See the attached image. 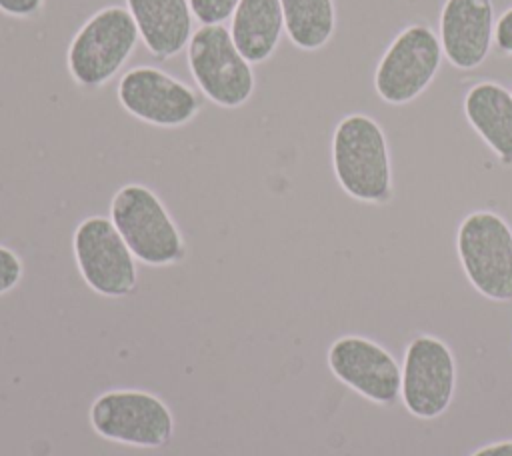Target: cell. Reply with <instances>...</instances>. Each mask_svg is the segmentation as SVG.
I'll return each instance as SVG.
<instances>
[{
    "instance_id": "cell-1",
    "label": "cell",
    "mask_w": 512,
    "mask_h": 456,
    "mask_svg": "<svg viewBox=\"0 0 512 456\" xmlns=\"http://www.w3.org/2000/svg\"><path fill=\"white\" fill-rule=\"evenodd\" d=\"M332 170L340 188L364 204H388L394 194L390 148L382 126L368 114L340 118L330 144Z\"/></svg>"
},
{
    "instance_id": "cell-2",
    "label": "cell",
    "mask_w": 512,
    "mask_h": 456,
    "mask_svg": "<svg viewBox=\"0 0 512 456\" xmlns=\"http://www.w3.org/2000/svg\"><path fill=\"white\" fill-rule=\"evenodd\" d=\"M110 220L138 262L162 268L184 260V236L152 188L120 186L110 200Z\"/></svg>"
},
{
    "instance_id": "cell-3",
    "label": "cell",
    "mask_w": 512,
    "mask_h": 456,
    "mask_svg": "<svg viewBox=\"0 0 512 456\" xmlns=\"http://www.w3.org/2000/svg\"><path fill=\"white\" fill-rule=\"evenodd\" d=\"M138 42V28L128 8L104 6L72 36L66 52L68 74L84 90L102 88L130 60Z\"/></svg>"
},
{
    "instance_id": "cell-4",
    "label": "cell",
    "mask_w": 512,
    "mask_h": 456,
    "mask_svg": "<svg viewBox=\"0 0 512 456\" xmlns=\"http://www.w3.org/2000/svg\"><path fill=\"white\" fill-rule=\"evenodd\" d=\"M90 428L104 440L156 450L174 436V414L168 404L148 390L114 388L98 394L88 408Z\"/></svg>"
},
{
    "instance_id": "cell-5",
    "label": "cell",
    "mask_w": 512,
    "mask_h": 456,
    "mask_svg": "<svg viewBox=\"0 0 512 456\" xmlns=\"http://www.w3.org/2000/svg\"><path fill=\"white\" fill-rule=\"evenodd\" d=\"M186 58L200 94L212 104L236 110L252 98L256 90L254 68L234 46L224 24L194 30L186 46Z\"/></svg>"
},
{
    "instance_id": "cell-6",
    "label": "cell",
    "mask_w": 512,
    "mask_h": 456,
    "mask_svg": "<svg viewBox=\"0 0 512 456\" xmlns=\"http://www.w3.org/2000/svg\"><path fill=\"white\" fill-rule=\"evenodd\" d=\"M456 252L468 282L488 300H512V228L492 210H474L456 232Z\"/></svg>"
},
{
    "instance_id": "cell-7",
    "label": "cell",
    "mask_w": 512,
    "mask_h": 456,
    "mask_svg": "<svg viewBox=\"0 0 512 456\" xmlns=\"http://www.w3.org/2000/svg\"><path fill=\"white\" fill-rule=\"evenodd\" d=\"M438 34L424 22L404 26L386 46L374 70V90L390 106H404L422 96L442 66Z\"/></svg>"
},
{
    "instance_id": "cell-8",
    "label": "cell",
    "mask_w": 512,
    "mask_h": 456,
    "mask_svg": "<svg viewBox=\"0 0 512 456\" xmlns=\"http://www.w3.org/2000/svg\"><path fill=\"white\" fill-rule=\"evenodd\" d=\"M72 254L84 284L104 298H124L136 290V258L110 218L94 214L78 222Z\"/></svg>"
},
{
    "instance_id": "cell-9",
    "label": "cell",
    "mask_w": 512,
    "mask_h": 456,
    "mask_svg": "<svg viewBox=\"0 0 512 456\" xmlns=\"http://www.w3.org/2000/svg\"><path fill=\"white\" fill-rule=\"evenodd\" d=\"M118 102L136 120L156 128L190 124L200 108L198 90L158 66H134L120 76Z\"/></svg>"
},
{
    "instance_id": "cell-10",
    "label": "cell",
    "mask_w": 512,
    "mask_h": 456,
    "mask_svg": "<svg viewBox=\"0 0 512 456\" xmlns=\"http://www.w3.org/2000/svg\"><path fill=\"white\" fill-rule=\"evenodd\" d=\"M456 390V360L448 344L430 334L412 338L404 352L400 398L422 420L446 412Z\"/></svg>"
},
{
    "instance_id": "cell-11",
    "label": "cell",
    "mask_w": 512,
    "mask_h": 456,
    "mask_svg": "<svg viewBox=\"0 0 512 456\" xmlns=\"http://www.w3.org/2000/svg\"><path fill=\"white\" fill-rule=\"evenodd\" d=\"M330 372L378 406H392L400 398L402 370L396 358L378 342L364 336H340L326 354Z\"/></svg>"
},
{
    "instance_id": "cell-12",
    "label": "cell",
    "mask_w": 512,
    "mask_h": 456,
    "mask_svg": "<svg viewBox=\"0 0 512 456\" xmlns=\"http://www.w3.org/2000/svg\"><path fill=\"white\" fill-rule=\"evenodd\" d=\"M492 0H446L438 20L444 58L458 70L478 68L494 46Z\"/></svg>"
},
{
    "instance_id": "cell-13",
    "label": "cell",
    "mask_w": 512,
    "mask_h": 456,
    "mask_svg": "<svg viewBox=\"0 0 512 456\" xmlns=\"http://www.w3.org/2000/svg\"><path fill=\"white\" fill-rule=\"evenodd\" d=\"M140 42L156 60L178 56L194 34L188 0H126Z\"/></svg>"
},
{
    "instance_id": "cell-14",
    "label": "cell",
    "mask_w": 512,
    "mask_h": 456,
    "mask_svg": "<svg viewBox=\"0 0 512 456\" xmlns=\"http://www.w3.org/2000/svg\"><path fill=\"white\" fill-rule=\"evenodd\" d=\"M464 118L496 158L512 164V90L494 80L468 88L462 100Z\"/></svg>"
},
{
    "instance_id": "cell-15",
    "label": "cell",
    "mask_w": 512,
    "mask_h": 456,
    "mask_svg": "<svg viewBox=\"0 0 512 456\" xmlns=\"http://www.w3.org/2000/svg\"><path fill=\"white\" fill-rule=\"evenodd\" d=\"M228 30L234 46L252 66L268 62L284 36L280 0H240Z\"/></svg>"
},
{
    "instance_id": "cell-16",
    "label": "cell",
    "mask_w": 512,
    "mask_h": 456,
    "mask_svg": "<svg viewBox=\"0 0 512 456\" xmlns=\"http://www.w3.org/2000/svg\"><path fill=\"white\" fill-rule=\"evenodd\" d=\"M284 34L304 52L324 48L336 32L334 0H280Z\"/></svg>"
},
{
    "instance_id": "cell-17",
    "label": "cell",
    "mask_w": 512,
    "mask_h": 456,
    "mask_svg": "<svg viewBox=\"0 0 512 456\" xmlns=\"http://www.w3.org/2000/svg\"><path fill=\"white\" fill-rule=\"evenodd\" d=\"M188 4L200 26H214L230 20L240 0H188Z\"/></svg>"
},
{
    "instance_id": "cell-18",
    "label": "cell",
    "mask_w": 512,
    "mask_h": 456,
    "mask_svg": "<svg viewBox=\"0 0 512 456\" xmlns=\"http://www.w3.org/2000/svg\"><path fill=\"white\" fill-rule=\"evenodd\" d=\"M24 276L22 258L8 246L0 244V296L12 292Z\"/></svg>"
},
{
    "instance_id": "cell-19",
    "label": "cell",
    "mask_w": 512,
    "mask_h": 456,
    "mask_svg": "<svg viewBox=\"0 0 512 456\" xmlns=\"http://www.w3.org/2000/svg\"><path fill=\"white\" fill-rule=\"evenodd\" d=\"M494 44L502 54L512 56V6L506 8L496 20Z\"/></svg>"
},
{
    "instance_id": "cell-20",
    "label": "cell",
    "mask_w": 512,
    "mask_h": 456,
    "mask_svg": "<svg viewBox=\"0 0 512 456\" xmlns=\"http://www.w3.org/2000/svg\"><path fill=\"white\" fill-rule=\"evenodd\" d=\"M44 6V0H0V12L12 18H32Z\"/></svg>"
},
{
    "instance_id": "cell-21",
    "label": "cell",
    "mask_w": 512,
    "mask_h": 456,
    "mask_svg": "<svg viewBox=\"0 0 512 456\" xmlns=\"http://www.w3.org/2000/svg\"><path fill=\"white\" fill-rule=\"evenodd\" d=\"M470 456H512V440L486 444V446L474 450Z\"/></svg>"
}]
</instances>
